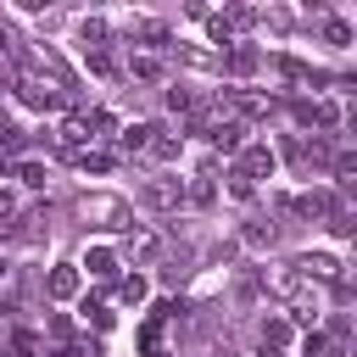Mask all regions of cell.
Wrapping results in <instances>:
<instances>
[{
	"label": "cell",
	"instance_id": "obj_10",
	"mask_svg": "<svg viewBox=\"0 0 357 357\" xmlns=\"http://www.w3.org/2000/svg\"><path fill=\"white\" fill-rule=\"evenodd\" d=\"M123 251H128L134 262H156V257H162V234H151V229H128V234H123Z\"/></svg>",
	"mask_w": 357,
	"mask_h": 357
},
{
	"label": "cell",
	"instance_id": "obj_12",
	"mask_svg": "<svg viewBox=\"0 0 357 357\" xmlns=\"http://www.w3.org/2000/svg\"><path fill=\"white\" fill-rule=\"evenodd\" d=\"M123 73H128V78H139V84H156V78H162V56H151V50H134Z\"/></svg>",
	"mask_w": 357,
	"mask_h": 357
},
{
	"label": "cell",
	"instance_id": "obj_3",
	"mask_svg": "<svg viewBox=\"0 0 357 357\" xmlns=\"http://www.w3.org/2000/svg\"><path fill=\"white\" fill-rule=\"evenodd\" d=\"M290 117L301 123V128H318V134H329V128H340V106L335 100H290Z\"/></svg>",
	"mask_w": 357,
	"mask_h": 357
},
{
	"label": "cell",
	"instance_id": "obj_25",
	"mask_svg": "<svg viewBox=\"0 0 357 357\" xmlns=\"http://www.w3.org/2000/svg\"><path fill=\"white\" fill-rule=\"evenodd\" d=\"M145 290H151V284H145V273H128V279H117V296H123L128 307H139V301H145Z\"/></svg>",
	"mask_w": 357,
	"mask_h": 357
},
{
	"label": "cell",
	"instance_id": "obj_32",
	"mask_svg": "<svg viewBox=\"0 0 357 357\" xmlns=\"http://www.w3.org/2000/svg\"><path fill=\"white\" fill-rule=\"evenodd\" d=\"M0 145H6V151H22V145H28V134H22L17 123H0Z\"/></svg>",
	"mask_w": 357,
	"mask_h": 357
},
{
	"label": "cell",
	"instance_id": "obj_26",
	"mask_svg": "<svg viewBox=\"0 0 357 357\" xmlns=\"http://www.w3.org/2000/svg\"><path fill=\"white\" fill-rule=\"evenodd\" d=\"M73 167H84V173H112V156H106V151H78Z\"/></svg>",
	"mask_w": 357,
	"mask_h": 357
},
{
	"label": "cell",
	"instance_id": "obj_33",
	"mask_svg": "<svg viewBox=\"0 0 357 357\" xmlns=\"http://www.w3.org/2000/svg\"><path fill=\"white\" fill-rule=\"evenodd\" d=\"M84 312H89L95 329H112V307H106V301H84Z\"/></svg>",
	"mask_w": 357,
	"mask_h": 357
},
{
	"label": "cell",
	"instance_id": "obj_36",
	"mask_svg": "<svg viewBox=\"0 0 357 357\" xmlns=\"http://www.w3.org/2000/svg\"><path fill=\"white\" fill-rule=\"evenodd\" d=\"M0 56H17V39H11V28L0 22Z\"/></svg>",
	"mask_w": 357,
	"mask_h": 357
},
{
	"label": "cell",
	"instance_id": "obj_11",
	"mask_svg": "<svg viewBox=\"0 0 357 357\" xmlns=\"http://www.w3.org/2000/svg\"><path fill=\"white\" fill-rule=\"evenodd\" d=\"M245 134H251V128H245V123H234V117H229V123H218V128H212V134H206V139H212V145H218V151H223V156H240V151H245Z\"/></svg>",
	"mask_w": 357,
	"mask_h": 357
},
{
	"label": "cell",
	"instance_id": "obj_22",
	"mask_svg": "<svg viewBox=\"0 0 357 357\" xmlns=\"http://www.w3.org/2000/svg\"><path fill=\"white\" fill-rule=\"evenodd\" d=\"M11 173H17V178H22V184H33V190H45V178H50V173H45V162H39V156H17V162H11Z\"/></svg>",
	"mask_w": 357,
	"mask_h": 357
},
{
	"label": "cell",
	"instance_id": "obj_15",
	"mask_svg": "<svg viewBox=\"0 0 357 357\" xmlns=\"http://www.w3.org/2000/svg\"><path fill=\"white\" fill-rule=\"evenodd\" d=\"M84 268H89V279H117V251H106V245H89Z\"/></svg>",
	"mask_w": 357,
	"mask_h": 357
},
{
	"label": "cell",
	"instance_id": "obj_17",
	"mask_svg": "<svg viewBox=\"0 0 357 357\" xmlns=\"http://www.w3.org/2000/svg\"><path fill=\"white\" fill-rule=\"evenodd\" d=\"M145 151H151V156H156V162H173V156H178V151H184V134H167V128H156V134H151V145H145Z\"/></svg>",
	"mask_w": 357,
	"mask_h": 357
},
{
	"label": "cell",
	"instance_id": "obj_21",
	"mask_svg": "<svg viewBox=\"0 0 357 357\" xmlns=\"http://www.w3.org/2000/svg\"><path fill=\"white\" fill-rule=\"evenodd\" d=\"M206 33H212V45H223V50H229V45H234V33H240V28H234V22H229V11H206Z\"/></svg>",
	"mask_w": 357,
	"mask_h": 357
},
{
	"label": "cell",
	"instance_id": "obj_8",
	"mask_svg": "<svg viewBox=\"0 0 357 357\" xmlns=\"http://www.w3.org/2000/svg\"><path fill=\"white\" fill-rule=\"evenodd\" d=\"M78 284H84V273H78L73 262H56V268L45 273V296H50V301H73Z\"/></svg>",
	"mask_w": 357,
	"mask_h": 357
},
{
	"label": "cell",
	"instance_id": "obj_6",
	"mask_svg": "<svg viewBox=\"0 0 357 357\" xmlns=\"http://www.w3.org/2000/svg\"><path fill=\"white\" fill-rule=\"evenodd\" d=\"M257 67H262V50H257V45H240V39L218 56V73H229V78H251Z\"/></svg>",
	"mask_w": 357,
	"mask_h": 357
},
{
	"label": "cell",
	"instance_id": "obj_37",
	"mask_svg": "<svg viewBox=\"0 0 357 357\" xmlns=\"http://www.w3.org/2000/svg\"><path fill=\"white\" fill-rule=\"evenodd\" d=\"M6 89H11V67H0V95H6Z\"/></svg>",
	"mask_w": 357,
	"mask_h": 357
},
{
	"label": "cell",
	"instance_id": "obj_18",
	"mask_svg": "<svg viewBox=\"0 0 357 357\" xmlns=\"http://www.w3.org/2000/svg\"><path fill=\"white\" fill-rule=\"evenodd\" d=\"M6 357H45V340H39L33 329H11V346H6Z\"/></svg>",
	"mask_w": 357,
	"mask_h": 357
},
{
	"label": "cell",
	"instance_id": "obj_30",
	"mask_svg": "<svg viewBox=\"0 0 357 357\" xmlns=\"http://www.w3.org/2000/svg\"><path fill=\"white\" fill-rule=\"evenodd\" d=\"M84 61H89V67H95L100 78H112V73H117V61H112V50H84Z\"/></svg>",
	"mask_w": 357,
	"mask_h": 357
},
{
	"label": "cell",
	"instance_id": "obj_39",
	"mask_svg": "<svg viewBox=\"0 0 357 357\" xmlns=\"http://www.w3.org/2000/svg\"><path fill=\"white\" fill-rule=\"evenodd\" d=\"M257 357H284V351H273V346H262V351H257Z\"/></svg>",
	"mask_w": 357,
	"mask_h": 357
},
{
	"label": "cell",
	"instance_id": "obj_5",
	"mask_svg": "<svg viewBox=\"0 0 357 357\" xmlns=\"http://www.w3.org/2000/svg\"><path fill=\"white\" fill-rule=\"evenodd\" d=\"M128 45L162 56V50H173V33H167V22H156V17H134V22H128Z\"/></svg>",
	"mask_w": 357,
	"mask_h": 357
},
{
	"label": "cell",
	"instance_id": "obj_40",
	"mask_svg": "<svg viewBox=\"0 0 357 357\" xmlns=\"http://www.w3.org/2000/svg\"><path fill=\"white\" fill-rule=\"evenodd\" d=\"M0 357H6V351H0Z\"/></svg>",
	"mask_w": 357,
	"mask_h": 357
},
{
	"label": "cell",
	"instance_id": "obj_29",
	"mask_svg": "<svg viewBox=\"0 0 357 357\" xmlns=\"http://www.w3.org/2000/svg\"><path fill=\"white\" fill-rule=\"evenodd\" d=\"M324 39H329V45H351V28H346L340 17H324Z\"/></svg>",
	"mask_w": 357,
	"mask_h": 357
},
{
	"label": "cell",
	"instance_id": "obj_1",
	"mask_svg": "<svg viewBox=\"0 0 357 357\" xmlns=\"http://www.w3.org/2000/svg\"><path fill=\"white\" fill-rule=\"evenodd\" d=\"M78 223L84 229H106V234H128L134 229V206L123 201V195H112V190H89V195H78Z\"/></svg>",
	"mask_w": 357,
	"mask_h": 357
},
{
	"label": "cell",
	"instance_id": "obj_27",
	"mask_svg": "<svg viewBox=\"0 0 357 357\" xmlns=\"http://www.w3.org/2000/svg\"><path fill=\"white\" fill-rule=\"evenodd\" d=\"M223 178H229V195H234V201H251V195H257V184H251V178H245L240 167H229Z\"/></svg>",
	"mask_w": 357,
	"mask_h": 357
},
{
	"label": "cell",
	"instance_id": "obj_20",
	"mask_svg": "<svg viewBox=\"0 0 357 357\" xmlns=\"http://www.w3.org/2000/svg\"><path fill=\"white\" fill-rule=\"evenodd\" d=\"M78 33H84V50H106V39H112L106 17H84V22H78Z\"/></svg>",
	"mask_w": 357,
	"mask_h": 357
},
{
	"label": "cell",
	"instance_id": "obj_7",
	"mask_svg": "<svg viewBox=\"0 0 357 357\" xmlns=\"http://www.w3.org/2000/svg\"><path fill=\"white\" fill-rule=\"evenodd\" d=\"M234 167H240V173H245V178L257 184V178H273V167H279V156H273V151H268L262 139H251V145H245V151L234 156Z\"/></svg>",
	"mask_w": 357,
	"mask_h": 357
},
{
	"label": "cell",
	"instance_id": "obj_13",
	"mask_svg": "<svg viewBox=\"0 0 357 357\" xmlns=\"http://www.w3.org/2000/svg\"><path fill=\"white\" fill-rule=\"evenodd\" d=\"M151 134H156V123H128V128H117L112 139H117V151H128V156H134V151H145V145H151Z\"/></svg>",
	"mask_w": 357,
	"mask_h": 357
},
{
	"label": "cell",
	"instance_id": "obj_38",
	"mask_svg": "<svg viewBox=\"0 0 357 357\" xmlns=\"http://www.w3.org/2000/svg\"><path fill=\"white\" fill-rule=\"evenodd\" d=\"M0 178H11V156L6 151H0Z\"/></svg>",
	"mask_w": 357,
	"mask_h": 357
},
{
	"label": "cell",
	"instance_id": "obj_2",
	"mask_svg": "<svg viewBox=\"0 0 357 357\" xmlns=\"http://www.w3.org/2000/svg\"><path fill=\"white\" fill-rule=\"evenodd\" d=\"M11 95L22 100V106H33V112H56L61 100H67V84L61 78H45V73H11Z\"/></svg>",
	"mask_w": 357,
	"mask_h": 357
},
{
	"label": "cell",
	"instance_id": "obj_23",
	"mask_svg": "<svg viewBox=\"0 0 357 357\" xmlns=\"http://www.w3.org/2000/svg\"><path fill=\"white\" fill-rule=\"evenodd\" d=\"M273 67H279V78H290V84H312V67H307L301 56H273Z\"/></svg>",
	"mask_w": 357,
	"mask_h": 357
},
{
	"label": "cell",
	"instance_id": "obj_4",
	"mask_svg": "<svg viewBox=\"0 0 357 357\" xmlns=\"http://www.w3.org/2000/svg\"><path fill=\"white\" fill-rule=\"evenodd\" d=\"M139 195H145L156 212H178V206H184V178L156 173V178H145V184H139Z\"/></svg>",
	"mask_w": 357,
	"mask_h": 357
},
{
	"label": "cell",
	"instance_id": "obj_31",
	"mask_svg": "<svg viewBox=\"0 0 357 357\" xmlns=\"http://www.w3.org/2000/svg\"><path fill=\"white\" fill-rule=\"evenodd\" d=\"M167 106H173V112H184V117H190V112H195V95H190V89H178V84H173V89H167Z\"/></svg>",
	"mask_w": 357,
	"mask_h": 357
},
{
	"label": "cell",
	"instance_id": "obj_35",
	"mask_svg": "<svg viewBox=\"0 0 357 357\" xmlns=\"http://www.w3.org/2000/svg\"><path fill=\"white\" fill-rule=\"evenodd\" d=\"M45 357H95V346H84V340H67V346H56V351H45Z\"/></svg>",
	"mask_w": 357,
	"mask_h": 357
},
{
	"label": "cell",
	"instance_id": "obj_24",
	"mask_svg": "<svg viewBox=\"0 0 357 357\" xmlns=\"http://www.w3.org/2000/svg\"><path fill=\"white\" fill-rule=\"evenodd\" d=\"M173 50L184 67H218V56H223V50H201V45H173Z\"/></svg>",
	"mask_w": 357,
	"mask_h": 357
},
{
	"label": "cell",
	"instance_id": "obj_28",
	"mask_svg": "<svg viewBox=\"0 0 357 357\" xmlns=\"http://www.w3.org/2000/svg\"><path fill=\"white\" fill-rule=\"evenodd\" d=\"M184 262H190V251H178V257H167V262H162V284H184V273H190Z\"/></svg>",
	"mask_w": 357,
	"mask_h": 357
},
{
	"label": "cell",
	"instance_id": "obj_16",
	"mask_svg": "<svg viewBox=\"0 0 357 357\" xmlns=\"http://www.w3.org/2000/svg\"><path fill=\"white\" fill-rule=\"evenodd\" d=\"M296 335V324L284 318V312H273V318H262V346H273V351H284V340Z\"/></svg>",
	"mask_w": 357,
	"mask_h": 357
},
{
	"label": "cell",
	"instance_id": "obj_14",
	"mask_svg": "<svg viewBox=\"0 0 357 357\" xmlns=\"http://www.w3.org/2000/svg\"><path fill=\"white\" fill-rule=\"evenodd\" d=\"M240 240H245L251 251H268V245L279 240V229H273L268 218H245V229H240Z\"/></svg>",
	"mask_w": 357,
	"mask_h": 357
},
{
	"label": "cell",
	"instance_id": "obj_9",
	"mask_svg": "<svg viewBox=\"0 0 357 357\" xmlns=\"http://www.w3.org/2000/svg\"><path fill=\"white\" fill-rule=\"evenodd\" d=\"M212 201H218V167L206 162V167L184 184V206H212Z\"/></svg>",
	"mask_w": 357,
	"mask_h": 357
},
{
	"label": "cell",
	"instance_id": "obj_19",
	"mask_svg": "<svg viewBox=\"0 0 357 357\" xmlns=\"http://www.w3.org/2000/svg\"><path fill=\"white\" fill-rule=\"evenodd\" d=\"M301 357H346V346H340V340H329L324 329H312V335L301 340Z\"/></svg>",
	"mask_w": 357,
	"mask_h": 357
},
{
	"label": "cell",
	"instance_id": "obj_34",
	"mask_svg": "<svg viewBox=\"0 0 357 357\" xmlns=\"http://www.w3.org/2000/svg\"><path fill=\"white\" fill-rule=\"evenodd\" d=\"M50 335L67 346V340H73V318H67V312H50Z\"/></svg>",
	"mask_w": 357,
	"mask_h": 357
}]
</instances>
